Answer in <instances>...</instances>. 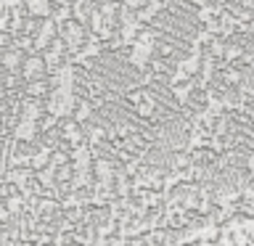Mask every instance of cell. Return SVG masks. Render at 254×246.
Returning a JSON list of instances; mask_svg holds the SVG:
<instances>
[{"label":"cell","instance_id":"cell-1","mask_svg":"<svg viewBox=\"0 0 254 246\" xmlns=\"http://www.w3.org/2000/svg\"><path fill=\"white\" fill-rule=\"evenodd\" d=\"M59 35H61V43H66L69 48H77L85 40V24L69 19V21L59 24Z\"/></svg>","mask_w":254,"mask_h":246},{"label":"cell","instance_id":"cell-2","mask_svg":"<svg viewBox=\"0 0 254 246\" xmlns=\"http://www.w3.org/2000/svg\"><path fill=\"white\" fill-rule=\"evenodd\" d=\"M24 16L35 21L51 19L53 16V0H24Z\"/></svg>","mask_w":254,"mask_h":246},{"label":"cell","instance_id":"cell-3","mask_svg":"<svg viewBox=\"0 0 254 246\" xmlns=\"http://www.w3.org/2000/svg\"><path fill=\"white\" fill-rule=\"evenodd\" d=\"M56 37H59V24H56L53 19H43V21H37L35 48H45L48 43H53Z\"/></svg>","mask_w":254,"mask_h":246},{"label":"cell","instance_id":"cell-4","mask_svg":"<svg viewBox=\"0 0 254 246\" xmlns=\"http://www.w3.org/2000/svg\"><path fill=\"white\" fill-rule=\"evenodd\" d=\"M43 66H45L43 59H37V56H29V59L24 61V74H27V77H37L40 71H43Z\"/></svg>","mask_w":254,"mask_h":246},{"label":"cell","instance_id":"cell-5","mask_svg":"<svg viewBox=\"0 0 254 246\" xmlns=\"http://www.w3.org/2000/svg\"><path fill=\"white\" fill-rule=\"evenodd\" d=\"M0 63H3L5 69H16V66L21 63V53H19V51H5L3 59H0Z\"/></svg>","mask_w":254,"mask_h":246},{"label":"cell","instance_id":"cell-6","mask_svg":"<svg viewBox=\"0 0 254 246\" xmlns=\"http://www.w3.org/2000/svg\"><path fill=\"white\" fill-rule=\"evenodd\" d=\"M117 3H125V0H117Z\"/></svg>","mask_w":254,"mask_h":246},{"label":"cell","instance_id":"cell-7","mask_svg":"<svg viewBox=\"0 0 254 246\" xmlns=\"http://www.w3.org/2000/svg\"><path fill=\"white\" fill-rule=\"evenodd\" d=\"M53 3H56V0H53ZM71 3H74V0H71Z\"/></svg>","mask_w":254,"mask_h":246}]
</instances>
